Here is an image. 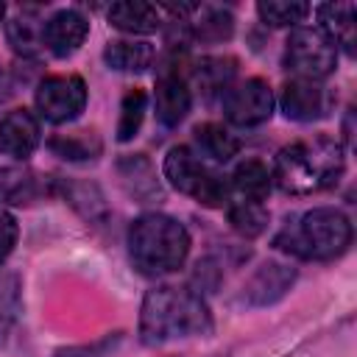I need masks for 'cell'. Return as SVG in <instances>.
<instances>
[{
  "label": "cell",
  "mask_w": 357,
  "mask_h": 357,
  "mask_svg": "<svg viewBox=\"0 0 357 357\" xmlns=\"http://www.w3.org/2000/svg\"><path fill=\"white\" fill-rule=\"evenodd\" d=\"M212 332V312L201 293L176 284H159L145 293L139 307V337L148 346H165Z\"/></svg>",
  "instance_id": "1"
},
{
  "label": "cell",
  "mask_w": 357,
  "mask_h": 357,
  "mask_svg": "<svg viewBox=\"0 0 357 357\" xmlns=\"http://www.w3.org/2000/svg\"><path fill=\"white\" fill-rule=\"evenodd\" d=\"M346 167L343 145L332 137H310L284 145L273 159V181L293 195L321 192L332 187Z\"/></svg>",
  "instance_id": "2"
},
{
  "label": "cell",
  "mask_w": 357,
  "mask_h": 357,
  "mask_svg": "<svg viewBox=\"0 0 357 357\" xmlns=\"http://www.w3.org/2000/svg\"><path fill=\"white\" fill-rule=\"evenodd\" d=\"M351 243V223L335 206H315L296 218H287L273 245L298 259L326 262L340 257Z\"/></svg>",
  "instance_id": "3"
},
{
  "label": "cell",
  "mask_w": 357,
  "mask_h": 357,
  "mask_svg": "<svg viewBox=\"0 0 357 357\" xmlns=\"http://www.w3.org/2000/svg\"><path fill=\"white\" fill-rule=\"evenodd\" d=\"M128 254L134 268L145 276L173 273L190 254V231L170 215L148 212L128 229Z\"/></svg>",
  "instance_id": "4"
},
{
  "label": "cell",
  "mask_w": 357,
  "mask_h": 357,
  "mask_svg": "<svg viewBox=\"0 0 357 357\" xmlns=\"http://www.w3.org/2000/svg\"><path fill=\"white\" fill-rule=\"evenodd\" d=\"M162 170H165V178L178 192L195 198L201 206H223V204H229V184H226V178L215 167H209L187 145L170 148L165 162H162Z\"/></svg>",
  "instance_id": "5"
},
{
  "label": "cell",
  "mask_w": 357,
  "mask_h": 357,
  "mask_svg": "<svg viewBox=\"0 0 357 357\" xmlns=\"http://www.w3.org/2000/svg\"><path fill=\"white\" fill-rule=\"evenodd\" d=\"M284 64L296 78L324 81L337 67V47L318 25H296L284 45Z\"/></svg>",
  "instance_id": "6"
},
{
  "label": "cell",
  "mask_w": 357,
  "mask_h": 357,
  "mask_svg": "<svg viewBox=\"0 0 357 357\" xmlns=\"http://www.w3.org/2000/svg\"><path fill=\"white\" fill-rule=\"evenodd\" d=\"M36 112L47 123H70L86 106V84L81 75H47L36 86Z\"/></svg>",
  "instance_id": "7"
},
{
  "label": "cell",
  "mask_w": 357,
  "mask_h": 357,
  "mask_svg": "<svg viewBox=\"0 0 357 357\" xmlns=\"http://www.w3.org/2000/svg\"><path fill=\"white\" fill-rule=\"evenodd\" d=\"M226 117L240 128H254L271 120L273 114V89L262 78H245L223 95Z\"/></svg>",
  "instance_id": "8"
},
{
  "label": "cell",
  "mask_w": 357,
  "mask_h": 357,
  "mask_svg": "<svg viewBox=\"0 0 357 357\" xmlns=\"http://www.w3.org/2000/svg\"><path fill=\"white\" fill-rule=\"evenodd\" d=\"M279 106L287 120L296 123H312L329 114L332 109V92L321 81L310 78H290L279 92Z\"/></svg>",
  "instance_id": "9"
},
{
  "label": "cell",
  "mask_w": 357,
  "mask_h": 357,
  "mask_svg": "<svg viewBox=\"0 0 357 357\" xmlns=\"http://www.w3.org/2000/svg\"><path fill=\"white\" fill-rule=\"evenodd\" d=\"M89 36V20L75 11V8H61L56 11L45 28H42V39H45V47L59 56V59H67L73 56Z\"/></svg>",
  "instance_id": "10"
},
{
  "label": "cell",
  "mask_w": 357,
  "mask_h": 357,
  "mask_svg": "<svg viewBox=\"0 0 357 357\" xmlns=\"http://www.w3.org/2000/svg\"><path fill=\"white\" fill-rule=\"evenodd\" d=\"M296 282V268L284 262H265L243 287V301L248 307H268L276 304Z\"/></svg>",
  "instance_id": "11"
},
{
  "label": "cell",
  "mask_w": 357,
  "mask_h": 357,
  "mask_svg": "<svg viewBox=\"0 0 357 357\" xmlns=\"http://www.w3.org/2000/svg\"><path fill=\"white\" fill-rule=\"evenodd\" d=\"M39 120L33 112L28 109H14L6 117H0V151L14 156V159H25L36 151L39 145Z\"/></svg>",
  "instance_id": "12"
},
{
  "label": "cell",
  "mask_w": 357,
  "mask_h": 357,
  "mask_svg": "<svg viewBox=\"0 0 357 357\" xmlns=\"http://www.w3.org/2000/svg\"><path fill=\"white\" fill-rule=\"evenodd\" d=\"M153 106H156V120L165 128H176L190 114V106H192V92H190L187 81L178 73L159 75Z\"/></svg>",
  "instance_id": "13"
},
{
  "label": "cell",
  "mask_w": 357,
  "mask_h": 357,
  "mask_svg": "<svg viewBox=\"0 0 357 357\" xmlns=\"http://www.w3.org/2000/svg\"><path fill=\"white\" fill-rule=\"evenodd\" d=\"M117 176L126 187V192L131 198H137L139 204H159L162 201V184L156 178L153 165L142 156V153H126L117 162Z\"/></svg>",
  "instance_id": "14"
},
{
  "label": "cell",
  "mask_w": 357,
  "mask_h": 357,
  "mask_svg": "<svg viewBox=\"0 0 357 357\" xmlns=\"http://www.w3.org/2000/svg\"><path fill=\"white\" fill-rule=\"evenodd\" d=\"M318 28L335 42L354 53L357 45V8L354 3H324L318 8Z\"/></svg>",
  "instance_id": "15"
},
{
  "label": "cell",
  "mask_w": 357,
  "mask_h": 357,
  "mask_svg": "<svg viewBox=\"0 0 357 357\" xmlns=\"http://www.w3.org/2000/svg\"><path fill=\"white\" fill-rule=\"evenodd\" d=\"M106 17H109V25H114L123 33H153V31H159V11H156V6L142 3V0L112 3Z\"/></svg>",
  "instance_id": "16"
},
{
  "label": "cell",
  "mask_w": 357,
  "mask_h": 357,
  "mask_svg": "<svg viewBox=\"0 0 357 357\" xmlns=\"http://www.w3.org/2000/svg\"><path fill=\"white\" fill-rule=\"evenodd\" d=\"M59 190H61V195L67 198V204L81 218H86L92 223H100L109 215L106 198H103V192H100L98 184H92V181H75V178H61L59 181Z\"/></svg>",
  "instance_id": "17"
},
{
  "label": "cell",
  "mask_w": 357,
  "mask_h": 357,
  "mask_svg": "<svg viewBox=\"0 0 357 357\" xmlns=\"http://www.w3.org/2000/svg\"><path fill=\"white\" fill-rule=\"evenodd\" d=\"M192 137H195V145H198V156H206L212 162H229L240 153V139L220 123L206 120V123L195 126Z\"/></svg>",
  "instance_id": "18"
},
{
  "label": "cell",
  "mask_w": 357,
  "mask_h": 357,
  "mask_svg": "<svg viewBox=\"0 0 357 357\" xmlns=\"http://www.w3.org/2000/svg\"><path fill=\"white\" fill-rule=\"evenodd\" d=\"M231 187H234L237 198L265 201L268 192H271V187H273V173L259 159H243L234 167V173H231Z\"/></svg>",
  "instance_id": "19"
},
{
  "label": "cell",
  "mask_w": 357,
  "mask_h": 357,
  "mask_svg": "<svg viewBox=\"0 0 357 357\" xmlns=\"http://www.w3.org/2000/svg\"><path fill=\"white\" fill-rule=\"evenodd\" d=\"M39 192H42V184H39V176L33 170L20 167V165L0 167V201L3 204L22 206V204L36 201Z\"/></svg>",
  "instance_id": "20"
},
{
  "label": "cell",
  "mask_w": 357,
  "mask_h": 357,
  "mask_svg": "<svg viewBox=\"0 0 357 357\" xmlns=\"http://www.w3.org/2000/svg\"><path fill=\"white\" fill-rule=\"evenodd\" d=\"M103 61L112 70L120 73H142L153 61V47L148 42H134V39H114L103 50Z\"/></svg>",
  "instance_id": "21"
},
{
  "label": "cell",
  "mask_w": 357,
  "mask_h": 357,
  "mask_svg": "<svg viewBox=\"0 0 357 357\" xmlns=\"http://www.w3.org/2000/svg\"><path fill=\"white\" fill-rule=\"evenodd\" d=\"M237 73V61L234 59H223V56H209L201 59L195 64V84L201 86V92L206 98L212 95H226L231 86V78Z\"/></svg>",
  "instance_id": "22"
},
{
  "label": "cell",
  "mask_w": 357,
  "mask_h": 357,
  "mask_svg": "<svg viewBox=\"0 0 357 357\" xmlns=\"http://www.w3.org/2000/svg\"><path fill=\"white\" fill-rule=\"evenodd\" d=\"M47 148L67 159V162H89V159H98L100 151H103V142L95 131H73V134H56L50 137Z\"/></svg>",
  "instance_id": "23"
},
{
  "label": "cell",
  "mask_w": 357,
  "mask_h": 357,
  "mask_svg": "<svg viewBox=\"0 0 357 357\" xmlns=\"http://www.w3.org/2000/svg\"><path fill=\"white\" fill-rule=\"evenodd\" d=\"M226 215H229L231 229L240 231L243 237H259L268 229V209L262 206V201L237 198L226 204Z\"/></svg>",
  "instance_id": "24"
},
{
  "label": "cell",
  "mask_w": 357,
  "mask_h": 357,
  "mask_svg": "<svg viewBox=\"0 0 357 357\" xmlns=\"http://www.w3.org/2000/svg\"><path fill=\"white\" fill-rule=\"evenodd\" d=\"M42 28L45 22H36L31 17H14L8 25H6V36H8V45L20 53V56H39L42 47H45V39H42Z\"/></svg>",
  "instance_id": "25"
},
{
  "label": "cell",
  "mask_w": 357,
  "mask_h": 357,
  "mask_svg": "<svg viewBox=\"0 0 357 357\" xmlns=\"http://www.w3.org/2000/svg\"><path fill=\"white\" fill-rule=\"evenodd\" d=\"M145 109H148V95L139 86L126 89L123 100H120V120H117V139L128 142L137 137L142 120H145Z\"/></svg>",
  "instance_id": "26"
},
{
  "label": "cell",
  "mask_w": 357,
  "mask_h": 357,
  "mask_svg": "<svg viewBox=\"0 0 357 357\" xmlns=\"http://www.w3.org/2000/svg\"><path fill=\"white\" fill-rule=\"evenodd\" d=\"M257 14L271 28H287V25L296 28L298 22L307 20L310 6L298 3V0H262V3H257Z\"/></svg>",
  "instance_id": "27"
},
{
  "label": "cell",
  "mask_w": 357,
  "mask_h": 357,
  "mask_svg": "<svg viewBox=\"0 0 357 357\" xmlns=\"http://www.w3.org/2000/svg\"><path fill=\"white\" fill-rule=\"evenodd\" d=\"M190 33L201 42H226L234 33V17L226 8H204L201 22H195L190 28Z\"/></svg>",
  "instance_id": "28"
},
{
  "label": "cell",
  "mask_w": 357,
  "mask_h": 357,
  "mask_svg": "<svg viewBox=\"0 0 357 357\" xmlns=\"http://www.w3.org/2000/svg\"><path fill=\"white\" fill-rule=\"evenodd\" d=\"M17 234H20V229H17L14 215L6 212V209H0V262H6L8 254L14 251V245H17Z\"/></svg>",
  "instance_id": "29"
},
{
  "label": "cell",
  "mask_w": 357,
  "mask_h": 357,
  "mask_svg": "<svg viewBox=\"0 0 357 357\" xmlns=\"http://www.w3.org/2000/svg\"><path fill=\"white\" fill-rule=\"evenodd\" d=\"M120 343V335H112V337H103L92 346H81V349H64V351H56V357H103L109 349H114Z\"/></svg>",
  "instance_id": "30"
},
{
  "label": "cell",
  "mask_w": 357,
  "mask_h": 357,
  "mask_svg": "<svg viewBox=\"0 0 357 357\" xmlns=\"http://www.w3.org/2000/svg\"><path fill=\"white\" fill-rule=\"evenodd\" d=\"M3 17H6V6L0 3V22H3Z\"/></svg>",
  "instance_id": "31"
}]
</instances>
